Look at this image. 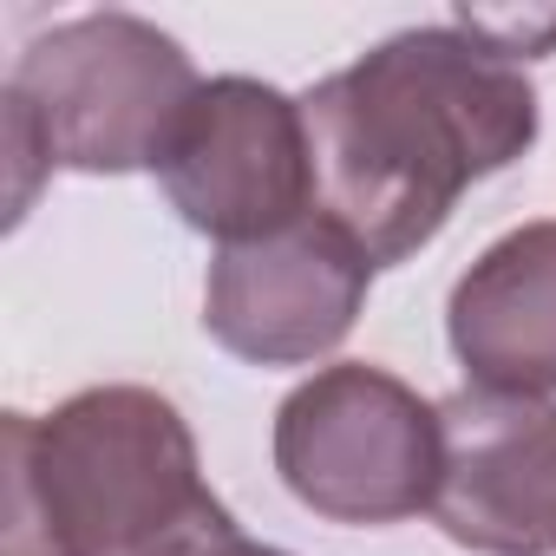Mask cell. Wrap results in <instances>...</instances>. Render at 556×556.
<instances>
[{
  "label": "cell",
  "mask_w": 556,
  "mask_h": 556,
  "mask_svg": "<svg viewBox=\"0 0 556 556\" xmlns=\"http://www.w3.org/2000/svg\"><path fill=\"white\" fill-rule=\"evenodd\" d=\"M315 210L374 262L419 255L458 197L536 144V86L465 27H406L308 99Z\"/></svg>",
  "instance_id": "obj_1"
},
{
  "label": "cell",
  "mask_w": 556,
  "mask_h": 556,
  "mask_svg": "<svg viewBox=\"0 0 556 556\" xmlns=\"http://www.w3.org/2000/svg\"><path fill=\"white\" fill-rule=\"evenodd\" d=\"M242 543L157 387H86L0 419V556H223Z\"/></svg>",
  "instance_id": "obj_2"
},
{
  "label": "cell",
  "mask_w": 556,
  "mask_h": 556,
  "mask_svg": "<svg viewBox=\"0 0 556 556\" xmlns=\"http://www.w3.org/2000/svg\"><path fill=\"white\" fill-rule=\"evenodd\" d=\"M197 86L203 79L190 53L138 14H79L27 40L0 99L14 157V216L27 210L40 170H157Z\"/></svg>",
  "instance_id": "obj_3"
},
{
  "label": "cell",
  "mask_w": 556,
  "mask_h": 556,
  "mask_svg": "<svg viewBox=\"0 0 556 556\" xmlns=\"http://www.w3.org/2000/svg\"><path fill=\"white\" fill-rule=\"evenodd\" d=\"M275 471L328 523H406L439 491V406L387 367H321L275 413Z\"/></svg>",
  "instance_id": "obj_4"
},
{
  "label": "cell",
  "mask_w": 556,
  "mask_h": 556,
  "mask_svg": "<svg viewBox=\"0 0 556 556\" xmlns=\"http://www.w3.org/2000/svg\"><path fill=\"white\" fill-rule=\"evenodd\" d=\"M157 184L170 210L223 249L295 229L302 216H315V151L302 99L242 73L203 79L157 157Z\"/></svg>",
  "instance_id": "obj_5"
},
{
  "label": "cell",
  "mask_w": 556,
  "mask_h": 556,
  "mask_svg": "<svg viewBox=\"0 0 556 556\" xmlns=\"http://www.w3.org/2000/svg\"><path fill=\"white\" fill-rule=\"evenodd\" d=\"M367 282L374 262L315 210L282 236L216 249L203 282V328L249 367H308L354 334Z\"/></svg>",
  "instance_id": "obj_6"
},
{
  "label": "cell",
  "mask_w": 556,
  "mask_h": 556,
  "mask_svg": "<svg viewBox=\"0 0 556 556\" xmlns=\"http://www.w3.org/2000/svg\"><path fill=\"white\" fill-rule=\"evenodd\" d=\"M432 523L471 556H556V406L484 387L439 400Z\"/></svg>",
  "instance_id": "obj_7"
},
{
  "label": "cell",
  "mask_w": 556,
  "mask_h": 556,
  "mask_svg": "<svg viewBox=\"0 0 556 556\" xmlns=\"http://www.w3.org/2000/svg\"><path fill=\"white\" fill-rule=\"evenodd\" d=\"M445 334L471 387L484 393H556V216L504 229L452 289Z\"/></svg>",
  "instance_id": "obj_8"
},
{
  "label": "cell",
  "mask_w": 556,
  "mask_h": 556,
  "mask_svg": "<svg viewBox=\"0 0 556 556\" xmlns=\"http://www.w3.org/2000/svg\"><path fill=\"white\" fill-rule=\"evenodd\" d=\"M223 556H289V549H268V543H249V536H242V543H229Z\"/></svg>",
  "instance_id": "obj_9"
}]
</instances>
